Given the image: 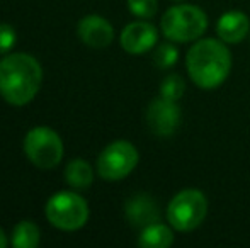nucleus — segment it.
Instances as JSON below:
<instances>
[{
	"mask_svg": "<svg viewBox=\"0 0 250 248\" xmlns=\"http://www.w3.org/2000/svg\"><path fill=\"white\" fill-rule=\"evenodd\" d=\"M7 245H9V240H7L5 233L2 231V228H0V248H5Z\"/></svg>",
	"mask_w": 250,
	"mask_h": 248,
	"instance_id": "aec40b11",
	"label": "nucleus"
},
{
	"mask_svg": "<svg viewBox=\"0 0 250 248\" xmlns=\"http://www.w3.org/2000/svg\"><path fill=\"white\" fill-rule=\"evenodd\" d=\"M146 123L157 136H172L181 124V109L172 100L158 97L146 109Z\"/></svg>",
	"mask_w": 250,
	"mask_h": 248,
	"instance_id": "6e6552de",
	"label": "nucleus"
},
{
	"mask_svg": "<svg viewBox=\"0 0 250 248\" xmlns=\"http://www.w3.org/2000/svg\"><path fill=\"white\" fill-rule=\"evenodd\" d=\"M138 150L129 141L119 139L102 150L97 158V172L104 180L116 182L128 177L138 165Z\"/></svg>",
	"mask_w": 250,
	"mask_h": 248,
	"instance_id": "0eeeda50",
	"label": "nucleus"
},
{
	"mask_svg": "<svg viewBox=\"0 0 250 248\" xmlns=\"http://www.w3.org/2000/svg\"><path fill=\"white\" fill-rule=\"evenodd\" d=\"M250 31V20L240 10H230L218 20L216 33L223 43L237 44L247 38Z\"/></svg>",
	"mask_w": 250,
	"mask_h": 248,
	"instance_id": "f8f14e48",
	"label": "nucleus"
},
{
	"mask_svg": "<svg viewBox=\"0 0 250 248\" xmlns=\"http://www.w3.org/2000/svg\"><path fill=\"white\" fill-rule=\"evenodd\" d=\"M174 243V233L165 225H153L143 228L138 238V245L142 248H168Z\"/></svg>",
	"mask_w": 250,
	"mask_h": 248,
	"instance_id": "ddd939ff",
	"label": "nucleus"
},
{
	"mask_svg": "<svg viewBox=\"0 0 250 248\" xmlns=\"http://www.w3.org/2000/svg\"><path fill=\"white\" fill-rule=\"evenodd\" d=\"M43 70L34 57L12 53L0 60V95L10 106H26L40 92Z\"/></svg>",
	"mask_w": 250,
	"mask_h": 248,
	"instance_id": "f257e3e1",
	"label": "nucleus"
},
{
	"mask_svg": "<svg viewBox=\"0 0 250 248\" xmlns=\"http://www.w3.org/2000/svg\"><path fill=\"white\" fill-rule=\"evenodd\" d=\"M179 51L174 44H160L153 53V61L158 68H170L177 61Z\"/></svg>",
	"mask_w": 250,
	"mask_h": 248,
	"instance_id": "f3484780",
	"label": "nucleus"
},
{
	"mask_svg": "<svg viewBox=\"0 0 250 248\" xmlns=\"http://www.w3.org/2000/svg\"><path fill=\"white\" fill-rule=\"evenodd\" d=\"M46 219L55 228L63 231L80 229L89 219V206L82 195L75 192L62 191L51 195L46 202Z\"/></svg>",
	"mask_w": 250,
	"mask_h": 248,
	"instance_id": "20e7f679",
	"label": "nucleus"
},
{
	"mask_svg": "<svg viewBox=\"0 0 250 248\" xmlns=\"http://www.w3.org/2000/svg\"><path fill=\"white\" fill-rule=\"evenodd\" d=\"M65 180L68 186L75 189H85L92 186L94 182V172L92 167L85 162V160H72L68 165L65 167Z\"/></svg>",
	"mask_w": 250,
	"mask_h": 248,
	"instance_id": "4468645a",
	"label": "nucleus"
},
{
	"mask_svg": "<svg viewBox=\"0 0 250 248\" xmlns=\"http://www.w3.org/2000/svg\"><path fill=\"white\" fill-rule=\"evenodd\" d=\"M208 214V201L198 189L181 191L167 208V218L177 231H191L198 228Z\"/></svg>",
	"mask_w": 250,
	"mask_h": 248,
	"instance_id": "39448f33",
	"label": "nucleus"
},
{
	"mask_svg": "<svg viewBox=\"0 0 250 248\" xmlns=\"http://www.w3.org/2000/svg\"><path fill=\"white\" fill-rule=\"evenodd\" d=\"M186 66L191 80L199 89H216L230 73V50L218 39H201L189 50Z\"/></svg>",
	"mask_w": 250,
	"mask_h": 248,
	"instance_id": "f03ea898",
	"label": "nucleus"
},
{
	"mask_svg": "<svg viewBox=\"0 0 250 248\" xmlns=\"http://www.w3.org/2000/svg\"><path fill=\"white\" fill-rule=\"evenodd\" d=\"M77 34L82 39L83 44L89 48H107L114 39V29L112 26L101 16H85L80 19L79 26H77Z\"/></svg>",
	"mask_w": 250,
	"mask_h": 248,
	"instance_id": "9d476101",
	"label": "nucleus"
},
{
	"mask_svg": "<svg viewBox=\"0 0 250 248\" xmlns=\"http://www.w3.org/2000/svg\"><path fill=\"white\" fill-rule=\"evenodd\" d=\"M208 17L199 7L174 5L162 17V33L167 39L177 43H189L204 34Z\"/></svg>",
	"mask_w": 250,
	"mask_h": 248,
	"instance_id": "7ed1b4c3",
	"label": "nucleus"
},
{
	"mask_svg": "<svg viewBox=\"0 0 250 248\" xmlns=\"http://www.w3.org/2000/svg\"><path fill=\"white\" fill-rule=\"evenodd\" d=\"M125 212L128 221L138 228H146L160 218L157 202L148 194H136L129 197L125 206Z\"/></svg>",
	"mask_w": 250,
	"mask_h": 248,
	"instance_id": "9b49d317",
	"label": "nucleus"
},
{
	"mask_svg": "<svg viewBox=\"0 0 250 248\" xmlns=\"http://www.w3.org/2000/svg\"><path fill=\"white\" fill-rule=\"evenodd\" d=\"M12 245L16 248H36L40 245V228L33 221H21L14 228Z\"/></svg>",
	"mask_w": 250,
	"mask_h": 248,
	"instance_id": "2eb2a0df",
	"label": "nucleus"
},
{
	"mask_svg": "<svg viewBox=\"0 0 250 248\" xmlns=\"http://www.w3.org/2000/svg\"><path fill=\"white\" fill-rule=\"evenodd\" d=\"M158 33L155 26L145 20H136L123 29L121 33V46L125 51L131 55H142L157 44Z\"/></svg>",
	"mask_w": 250,
	"mask_h": 248,
	"instance_id": "1a4fd4ad",
	"label": "nucleus"
},
{
	"mask_svg": "<svg viewBox=\"0 0 250 248\" xmlns=\"http://www.w3.org/2000/svg\"><path fill=\"white\" fill-rule=\"evenodd\" d=\"M24 153L34 167L43 170L55 169L63 158V141L46 126L33 128L24 139Z\"/></svg>",
	"mask_w": 250,
	"mask_h": 248,
	"instance_id": "423d86ee",
	"label": "nucleus"
},
{
	"mask_svg": "<svg viewBox=\"0 0 250 248\" xmlns=\"http://www.w3.org/2000/svg\"><path fill=\"white\" fill-rule=\"evenodd\" d=\"M184 90H186V83H184V80H182V76L172 73V75L165 76L164 82H162L160 97H164V99H167V100H172V102H177L182 97V94H184Z\"/></svg>",
	"mask_w": 250,
	"mask_h": 248,
	"instance_id": "dca6fc26",
	"label": "nucleus"
},
{
	"mask_svg": "<svg viewBox=\"0 0 250 248\" xmlns=\"http://www.w3.org/2000/svg\"><path fill=\"white\" fill-rule=\"evenodd\" d=\"M131 14L140 19H151L157 14V0H128Z\"/></svg>",
	"mask_w": 250,
	"mask_h": 248,
	"instance_id": "a211bd4d",
	"label": "nucleus"
},
{
	"mask_svg": "<svg viewBox=\"0 0 250 248\" xmlns=\"http://www.w3.org/2000/svg\"><path fill=\"white\" fill-rule=\"evenodd\" d=\"M16 31L9 24H0V55H5L16 46Z\"/></svg>",
	"mask_w": 250,
	"mask_h": 248,
	"instance_id": "6ab92c4d",
	"label": "nucleus"
}]
</instances>
